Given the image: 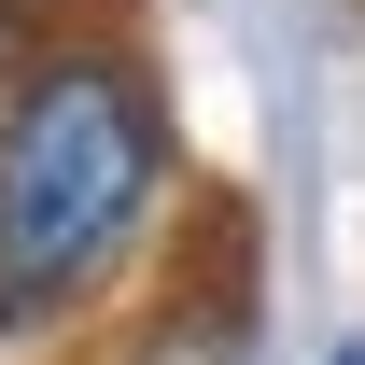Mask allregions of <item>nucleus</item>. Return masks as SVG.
<instances>
[{
  "mask_svg": "<svg viewBox=\"0 0 365 365\" xmlns=\"http://www.w3.org/2000/svg\"><path fill=\"white\" fill-rule=\"evenodd\" d=\"M155 182H169V113L113 43L43 56L14 113H0V337L56 323L71 295L127 267V239L155 225Z\"/></svg>",
  "mask_w": 365,
  "mask_h": 365,
  "instance_id": "obj_1",
  "label": "nucleus"
},
{
  "mask_svg": "<svg viewBox=\"0 0 365 365\" xmlns=\"http://www.w3.org/2000/svg\"><path fill=\"white\" fill-rule=\"evenodd\" d=\"M323 365H365V337H337V351H323Z\"/></svg>",
  "mask_w": 365,
  "mask_h": 365,
  "instance_id": "obj_2",
  "label": "nucleus"
}]
</instances>
